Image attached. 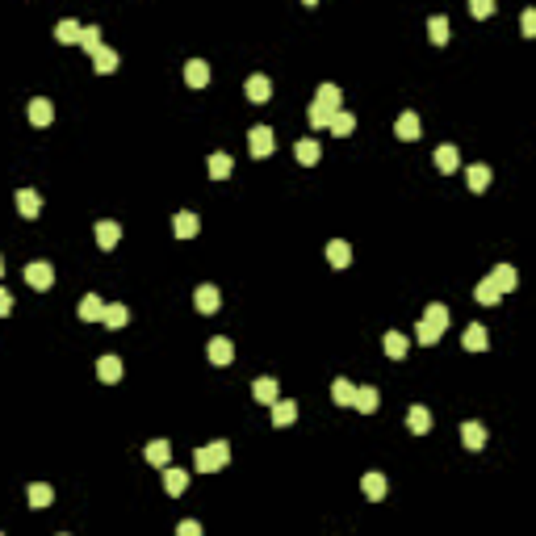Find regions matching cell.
I'll list each match as a JSON object with an SVG mask.
<instances>
[{
  "instance_id": "9c48e42d",
  "label": "cell",
  "mask_w": 536,
  "mask_h": 536,
  "mask_svg": "<svg viewBox=\"0 0 536 536\" xmlns=\"http://www.w3.org/2000/svg\"><path fill=\"white\" fill-rule=\"evenodd\" d=\"M17 214H21V218H38V214H42V197L34 189H17Z\"/></svg>"
},
{
  "instance_id": "f546056e",
  "label": "cell",
  "mask_w": 536,
  "mask_h": 536,
  "mask_svg": "<svg viewBox=\"0 0 536 536\" xmlns=\"http://www.w3.org/2000/svg\"><path fill=\"white\" fill-rule=\"evenodd\" d=\"M231 168H235V164H231V155H227V151H214V155H209V176H214V181H227Z\"/></svg>"
},
{
  "instance_id": "681fc988",
  "label": "cell",
  "mask_w": 536,
  "mask_h": 536,
  "mask_svg": "<svg viewBox=\"0 0 536 536\" xmlns=\"http://www.w3.org/2000/svg\"><path fill=\"white\" fill-rule=\"evenodd\" d=\"M59 536H68V532H59Z\"/></svg>"
},
{
  "instance_id": "5b68a950",
  "label": "cell",
  "mask_w": 536,
  "mask_h": 536,
  "mask_svg": "<svg viewBox=\"0 0 536 536\" xmlns=\"http://www.w3.org/2000/svg\"><path fill=\"white\" fill-rule=\"evenodd\" d=\"M277 394H281L277 378H260V382H251V398H256V402H264V406H273V402H277Z\"/></svg>"
},
{
  "instance_id": "30bf717a",
  "label": "cell",
  "mask_w": 536,
  "mask_h": 536,
  "mask_svg": "<svg viewBox=\"0 0 536 536\" xmlns=\"http://www.w3.org/2000/svg\"><path fill=\"white\" fill-rule=\"evenodd\" d=\"M461 344H465V352H486V327H482V323H469L465 327V336H461Z\"/></svg>"
},
{
  "instance_id": "d6986e66",
  "label": "cell",
  "mask_w": 536,
  "mask_h": 536,
  "mask_svg": "<svg viewBox=\"0 0 536 536\" xmlns=\"http://www.w3.org/2000/svg\"><path fill=\"white\" fill-rule=\"evenodd\" d=\"M436 168H440V172H457V168H461V151H457L453 143L436 147Z\"/></svg>"
},
{
  "instance_id": "ac0fdd59",
  "label": "cell",
  "mask_w": 536,
  "mask_h": 536,
  "mask_svg": "<svg viewBox=\"0 0 536 536\" xmlns=\"http://www.w3.org/2000/svg\"><path fill=\"white\" fill-rule=\"evenodd\" d=\"M92 68H96L101 76H114V72H118V50H114V46H101L96 55H92Z\"/></svg>"
},
{
  "instance_id": "7dc6e473",
  "label": "cell",
  "mask_w": 536,
  "mask_h": 536,
  "mask_svg": "<svg viewBox=\"0 0 536 536\" xmlns=\"http://www.w3.org/2000/svg\"><path fill=\"white\" fill-rule=\"evenodd\" d=\"M9 310H13V293H9V289H0V318H5Z\"/></svg>"
},
{
  "instance_id": "1f68e13d",
  "label": "cell",
  "mask_w": 536,
  "mask_h": 536,
  "mask_svg": "<svg viewBox=\"0 0 536 536\" xmlns=\"http://www.w3.org/2000/svg\"><path fill=\"white\" fill-rule=\"evenodd\" d=\"M465 181H469L473 193H482V189L491 185V168H486V164H469V168H465Z\"/></svg>"
},
{
  "instance_id": "d4e9b609",
  "label": "cell",
  "mask_w": 536,
  "mask_h": 536,
  "mask_svg": "<svg viewBox=\"0 0 536 536\" xmlns=\"http://www.w3.org/2000/svg\"><path fill=\"white\" fill-rule=\"evenodd\" d=\"M147 461L168 469V465H172V444H168V440H151V444H147Z\"/></svg>"
},
{
  "instance_id": "5bb4252c",
  "label": "cell",
  "mask_w": 536,
  "mask_h": 536,
  "mask_svg": "<svg viewBox=\"0 0 536 536\" xmlns=\"http://www.w3.org/2000/svg\"><path fill=\"white\" fill-rule=\"evenodd\" d=\"M80 318H84V323H101V314H105V302L96 298V293H84L80 298V310H76Z\"/></svg>"
},
{
  "instance_id": "ba28073f",
  "label": "cell",
  "mask_w": 536,
  "mask_h": 536,
  "mask_svg": "<svg viewBox=\"0 0 536 536\" xmlns=\"http://www.w3.org/2000/svg\"><path fill=\"white\" fill-rule=\"evenodd\" d=\"M30 122L34 126H50V122H55V105H50L46 96H34L30 101Z\"/></svg>"
},
{
  "instance_id": "7402d4cb",
  "label": "cell",
  "mask_w": 536,
  "mask_h": 536,
  "mask_svg": "<svg viewBox=\"0 0 536 536\" xmlns=\"http://www.w3.org/2000/svg\"><path fill=\"white\" fill-rule=\"evenodd\" d=\"M491 281H495V289H499V293H511V289L519 285V277H515V268H511V264H499L495 273H491Z\"/></svg>"
},
{
  "instance_id": "d590c367",
  "label": "cell",
  "mask_w": 536,
  "mask_h": 536,
  "mask_svg": "<svg viewBox=\"0 0 536 536\" xmlns=\"http://www.w3.org/2000/svg\"><path fill=\"white\" fill-rule=\"evenodd\" d=\"M80 34H84V25H80L76 17H63V21L55 25V38H59V42H80Z\"/></svg>"
},
{
  "instance_id": "74e56055",
  "label": "cell",
  "mask_w": 536,
  "mask_h": 536,
  "mask_svg": "<svg viewBox=\"0 0 536 536\" xmlns=\"http://www.w3.org/2000/svg\"><path fill=\"white\" fill-rule=\"evenodd\" d=\"M427 38H432L436 46H444V42H449V17H444V13H436L432 21H427Z\"/></svg>"
},
{
  "instance_id": "f6af8a7d",
  "label": "cell",
  "mask_w": 536,
  "mask_h": 536,
  "mask_svg": "<svg viewBox=\"0 0 536 536\" xmlns=\"http://www.w3.org/2000/svg\"><path fill=\"white\" fill-rule=\"evenodd\" d=\"M519 25H524V38H536V13H532V9H524Z\"/></svg>"
},
{
  "instance_id": "6da1fadb",
  "label": "cell",
  "mask_w": 536,
  "mask_h": 536,
  "mask_svg": "<svg viewBox=\"0 0 536 536\" xmlns=\"http://www.w3.org/2000/svg\"><path fill=\"white\" fill-rule=\"evenodd\" d=\"M227 461H231V444L227 440H214V444H205V449L193 453V465L201 473H218V469H227Z\"/></svg>"
},
{
  "instance_id": "bcb514c9",
  "label": "cell",
  "mask_w": 536,
  "mask_h": 536,
  "mask_svg": "<svg viewBox=\"0 0 536 536\" xmlns=\"http://www.w3.org/2000/svg\"><path fill=\"white\" fill-rule=\"evenodd\" d=\"M176 536H201V524H197V519H181V524H176Z\"/></svg>"
},
{
  "instance_id": "836d02e7",
  "label": "cell",
  "mask_w": 536,
  "mask_h": 536,
  "mask_svg": "<svg viewBox=\"0 0 536 536\" xmlns=\"http://www.w3.org/2000/svg\"><path fill=\"white\" fill-rule=\"evenodd\" d=\"M406 427L415 436H423L427 427H432V415H427V406H411V415H406Z\"/></svg>"
},
{
  "instance_id": "c3c4849f",
  "label": "cell",
  "mask_w": 536,
  "mask_h": 536,
  "mask_svg": "<svg viewBox=\"0 0 536 536\" xmlns=\"http://www.w3.org/2000/svg\"><path fill=\"white\" fill-rule=\"evenodd\" d=\"M0 277H5V260H0Z\"/></svg>"
},
{
  "instance_id": "7a4b0ae2",
  "label": "cell",
  "mask_w": 536,
  "mask_h": 536,
  "mask_svg": "<svg viewBox=\"0 0 536 536\" xmlns=\"http://www.w3.org/2000/svg\"><path fill=\"white\" fill-rule=\"evenodd\" d=\"M273 147H277V138H273V130H268V126H251V130H247V151H251L256 159L273 155Z\"/></svg>"
},
{
  "instance_id": "7bdbcfd3",
  "label": "cell",
  "mask_w": 536,
  "mask_h": 536,
  "mask_svg": "<svg viewBox=\"0 0 536 536\" xmlns=\"http://www.w3.org/2000/svg\"><path fill=\"white\" fill-rule=\"evenodd\" d=\"M415 340H419V344H423V348H432V344H436V340H440V336H436V331H432V327H427V323H419V327H415Z\"/></svg>"
},
{
  "instance_id": "9a60e30c",
  "label": "cell",
  "mask_w": 536,
  "mask_h": 536,
  "mask_svg": "<svg viewBox=\"0 0 536 536\" xmlns=\"http://www.w3.org/2000/svg\"><path fill=\"white\" fill-rule=\"evenodd\" d=\"M340 101H344V92H340L336 84H318V96H314V105H323L327 114H340Z\"/></svg>"
},
{
  "instance_id": "8fae6325",
  "label": "cell",
  "mask_w": 536,
  "mask_h": 536,
  "mask_svg": "<svg viewBox=\"0 0 536 536\" xmlns=\"http://www.w3.org/2000/svg\"><path fill=\"white\" fill-rule=\"evenodd\" d=\"M394 134H398L402 143H415V138H419V114H411V110H406V114H398Z\"/></svg>"
},
{
  "instance_id": "f907efd6",
  "label": "cell",
  "mask_w": 536,
  "mask_h": 536,
  "mask_svg": "<svg viewBox=\"0 0 536 536\" xmlns=\"http://www.w3.org/2000/svg\"><path fill=\"white\" fill-rule=\"evenodd\" d=\"M0 536H5V532H0Z\"/></svg>"
},
{
  "instance_id": "52a82bcc",
  "label": "cell",
  "mask_w": 536,
  "mask_h": 536,
  "mask_svg": "<svg viewBox=\"0 0 536 536\" xmlns=\"http://www.w3.org/2000/svg\"><path fill=\"white\" fill-rule=\"evenodd\" d=\"M423 323L432 327L436 336H444V327H449V306H444V302H432V306L423 310Z\"/></svg>"
},
{
  "instance_id": "8992f818",
  "label": "cell",
  "mask_w": 536,
  "mask_h": 536,
  "mask_svg": "<svg viewBox=\"0 0 536 536\" xmlns=\"http://www.w3.org/2000/svg\"><path fill=\"white\" fill-rule=\"evenodd\" d=\"M185 84L189 88H205L209 84V63L205 59H189L185 63Z\"/></svg>"
},
{
  "instance_id": "f1b7e54d",
  "label": "cell",
  "mask_w": 536,
  "mask_h": 536,
  "mask_svg": "<svg viewBox=\"0 0 536 536\" xmlns=\"http://www.w3.org/2000/svg\"><path fill=\"white\" fill-rule=\"evenodd\" d=\"M30 507H50V503H55V491H50L46 486V482H30Z\"/></svg>"
},
{
  "instance_id": "4316f807",
  "label": "cell",
  "mask_w": 536,
  "mask_h": 536,
  "mask_svg": "<svg viewBox=\"0 0 536 536\" xmlns=\"http://www.w3.org/2000/svg\"><path fill=\"white\" fill-rule=\"evenodd\" d=\"M327 260H331V268H348L352 264V247L344 239H331L327 243Z\"/></svg>"
},
{
  "instance_id": "44dd1931",
  "label": "cell",
  "mask_w": 536,
  "mask_h": 536,
  "mask_svg": "<svg viewBox=\"0 0 536 536\" xmlns=\"http://www.w3.org/2000/svg\"><path fill=\"white\" fill-rule=\"evenodd\" d=\"M197 227H201V223H197V214H189V209H181L176 218H172V231H176V239H193V235H197Z\"/></svg>"
},
{
  "instance_id": "2e32d148",
  "label": "cell",
  "mask_w": 536,
  "mask_h": 536,
  "mask_svg": "<svg viewBox=\"0 0 536 536\" xmlns=\"http://www.w3.org/2000/svg\"><path fill=\"white\" fill-rule=\"evenodd\" d=\"M92 235H96V243H101L105 251H110V247H118V239H122V227L105 218V223H96V231H92Z\"/></svg>"
},
{
  "instance_id": "60d3db41",
  "label": "cell",
  "mask_w": 536,
  "mask_h": 536,
  "mask_svg": "<svg viewBox=\"0 0 536 536\" xmlns=\"http://www.w3.org/2000/svg\"><path fill=\"white\" fill-rule=\"evenodd\" d=\"M80 46L88 50V55H96V50L105 46V42H101V25H84V34H80Z\"/></svg>"
},
{
  "instance_id": "8d00e7d4",
  "label": "cell",
  "mask_w": 536,
  "mask_h": 536,
  "mask_svg": "<svg viewBox=\"0 0 536 536\" xmlns=\"http://www.w3.org/2000/svg\"><path fill=\"white\" fill-rule=\"evenodd\" d=\"M331 398H336V406H352L356 386H352V382H344V378H336V382H331Z\"/></svg>"
},
{
  "instance_id": "83f0119b",
  "label": "cell",
  "mask_w": 536,
  "mask_h": 536,
  "mask_svg": "<svg viewBox=\"0 0 536 536\" xmlns=\"http://www.w3.org/2000/svg\"><path fill=\"white\" fill-rule=\"evenodd\" d=\"M461 444L465 449H482L486 444V427L482 423H461Z\"/></svg>"
},
{
  "instance_id": "d6a6232c",
  "label": "cell",
  "mask_w": 536,
  "mask_h": 536,
  "mask_svg": "<svg viewBox=\"0 0 536 536\" xmlns=\"http://www.w3.org/2000/svg\"><path fill=\"white\" fill-rule=\"evenodd\" d=\"M209 360H214V364H231V360H235L231 340H223V336H218V340H209Z\"/></svg>"
},
{
  "instance_id": "4dcf8cb0",
  "label": "cell",
  "mask_w": 536,
  "mask_h": 536,
  "mask_svg": "<svg viewBox=\"0 0 536 536\" xmlns=\"http://www.w3.org/2000/svg\"><path fill=\"white\" fill-rule=\"evenodd\" d=\"M96 378H101V382H118V378H122V360H118V356H101V360H96Z\"/></svg>"
},
{
  "instance_id": "e0dca14e",
  "label": "cell",
  "mask_w": 536,
  "mask_h": 536,
  "mask_svg": "<svg viewBox=\"0 0 536 536\" xmlns=\"http://www.w3.org/2000/svg\"><path fill=\"white\" fill-rule=\"evenodd\" d=\"M360 491H364V499H386V473H364L360 477Z\"/></svg>"
},
{
  "instance_id": "7c38bea8",
  "label": "cell",
  "mask_w": 536,
  "mask_h": 536,
  "mask_svg": "<svg viewBox=\"0 0 536 536\" xmlns=\"http://www.w3.org/2000/svg\"><path fill=\"white\" fill-rule=\"evenodd\" d=\"M352 406H356V411H364V415H373V411L382 406V394L373 390V386H356V398H352Z\"/></svg>"
},
{
  "instance_id": "cb8c5ba5",
  "label": "cell",
  "mask_w": 536,
  "mask_h": 536,
  "mask_svg": "<svg viewBox=\"0 0 536 536\" xmlns=\"http://www.w3.org/2000/svg\"><path fill=\"white\" fill-rule=\"evenodd\" d=\"M126 318H130V310H126V306H118V302H105V314H101V323H105V327H114V331H118V327H126Z\"/></svg>"
},
{
  "instance_id": "ee69618b",
  "label": "cell",
  "mask_w": 536,
  "mask_h": 536,
  "mask_svg": "<svg viewBox=\"0 0 536 536\" xmlns=\"http://www.w3.org/2000/svg\"><path fill=\"white\" fill-rule=\"evenodd\" d=\"M469 13H473L477 21H486V17L495 13V5H491V0H473V5H469Z\"/></svg>"
},
{
  "instance_id": "ffe728a7",
  "label": "cell",
  "mask_w": 536,
  "mask_h": 536,
  "mask_svg": "<svg viewBox=\"0 0 536 536\" xmlns=\"http://www.w3.org/2000/svg\"><path fill=\"white\" fill-rule=\"evenodd\" d=\"M382 348H386V356H390V360H402V356H406V348H411V340H406L402 331H386Z\"/></svg>"
},
{
  "instance_id": "3957f363",
  "label": "cell",
  "mask_w": 536,
  "mask_h": 536,
  "mask_svg": "<svg viewBox=\"0 0 536 536\" xmlns=\"http://www.w3.org/2000/svg\"><path fill=\"white\" fill-rule=\"evenodd\" d=\"M25 285H30V289H50V285H55V268H50L46 260L25 264Z\"/></svg>"
},
{
  "instance_id": "f35d334b",
  "label": "cell",
  "mask_w": 536,
  "mask_h": 536,
  "mask_svg": "<svg viewBox=\"0 0 536 536\" xmlns=\"http://www.w3.org/2000/svg\"><path fill=\"white\" fill-rule=\"evenodd\" d=\"M327 130H331V134H340V138H344V134H352V130H356V118H352V114H344V110H340V114H331V122H327Z\"/></svg>"
},
{
  "instance_id": "ab89813d",
  "label": "cell",
  "mask_w": 536,
  "mask_h": 536,
  "mask_svg": "<svg viewBox=\"0 0 536 536\" xmlns=\"http://www.w3.org/2000/svg\"><path fill=\"white\" fill-rule=\"evenodd\" d=\"M293 419H298V406H293V402H273V423H277V427H289Z\"/></svg>"
},
{
  "instance_id": "603a6c76",
  "label": "cell",
  "mask_w": 536,
  "mask_h": 536,
  "mask_svg": "<svg viewBox=\"0 0 536 536\" xmlns=\"http://www.w3.org/2000/svg\"><path fill=\"white\" fill-rule=\"evenodd\" d=\"M318 155H323V147H318L314 138H298V147H293L298 164H318Z\"/></svg>"
},
{
  "instance_id": "277c9868",
  "label": "cell",
  "mask_w": 536,
  "mask_h": 536,
  "mask_svg": "<svg viewBox=\"0 0 536 536\" xmlns=\"http://www.w3.org/2000/svg\"><path fill=\"white\" fill-rule=\"evenodd\" d=\"M193 306H197L201 314H214V310L223 306V293L214 289V285H197V289H193Z\"/></svg>"
},
{
  "instance_id": "b9f144b4",
  "label": "cell",
  "mask_w": 536,
  "mask_h": 536,
  "mask_svg": "<svg viewBox=\"0 0 536 536\" xmlns=\"http://www.w3.org/2000/svg\"><path fill=\"white\" fill-rule=\"evenodd\" d=\"M306 118H310V126H314V130H327V122H331V114L323 110V105H310V110H306Z\"/></svg>"
},
{
  "instance_id": "484cf974",
  "label": "cell",
  "mask_w": 536,
  "mask_h": 536,
  "mask_svg": "<svg viewBox=\"0 0 536 536\" xmlns=\"http://www.w3.org/2000/svg\"><path fill=\"white\" fill-rule=\"evenodd\" d=\"M164 491H168V495H185V491H189V473L168 465V469H164Z\"/></svg>"
},
{
  "instance_id": "4fadbf2b",
  "label": "cell",
  "mask_w": 536,
  "mask_h": 536,
  "mask_svg": "<svg viewBox=\"0 0 536 536\" xmlns=\"http://www.w3.org/2000/svg\"><path fill=\"white\" fill-rule=\"evenodd\" d=\"M268 96H273V80H268V76H251V80H247V101H251V105H264Z\"/></svg>"
},
{
  "instance_id": "e575fe53",
  "label": "cell",
  "mask_w": 536,
  "mask_h": 536,
  "mask_svg": "<svg viewBox=\"0 0 536 536\" xmlns=\"http://www.w3.org/2000/svg\"><path fill=\"white\" fill-rule=\"evenodd\" d=\"M473 298H477L482 306H499V302H503V293L495 289V281H491V277H486V281H477V289H473Z\"/></svg>"
}]
</instances>
